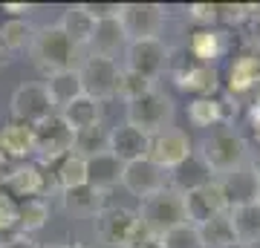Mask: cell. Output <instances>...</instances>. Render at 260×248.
<instances>
[{
  "instance_id": "1",
  "label": "cell",
  "mask_w": 260,
  "mask_h": 248,
  "mask_svg": "<svg viewBox=\"0 0 260 248\" xmlns=\"http://www.w3.org/2000/svg\"><path fill=\"white\" fill-rule=\"evenodd\" d=\"M29 55H32V64L38 66V73H44L49 78V75L75 69L78 46L70 44V38L58 29V23H52V26L35 29V38H32V46H29Z\"/></svg>"
},
{
  "instance_id": "2",
  "label": "cell",
  "mask_w": 260,
  "mask_h": 248,
  "mask_svg": "<svg viewBox=\"0 0 260 248\" xmlns=\"http://www.w3.org/2000/svg\"><path fill=\"white\" fill-rule=\"evenodd\" d=\"M197 156L211 167V173L217 176V179L225 176V173H232V170H237V167H243L251 159L249 156V141H246L240 133H234V130H217L211 136H205L203 141H200Z\"/></svg>"
},
{
  "instance_id": "3",
  "label": "cell",
  "mask_w": 260,
  "mask_h": 248,
  "mask_svg": "<svg viewBox=\"0 0 260 248\" xmlns=\"http://www.w3.org/2000/svg\"><path fill=\"white\" fill-rule=\"evenodd\" d=\"M93 231L95 239L107 248H130L139 239L150 237L148 231L142 228L136 211L130 208H116V205H104L102 211L93 217Z\"/></svg>"
},
{
  "instance_id": "4",
  "label": "cell",
  "mask_w": 260,
  "mask_h": 248,
  "mask_svg": "<svg viewBox=\"0 0 260 248\" xmlns=\"http://www.w3.org/2000/svg\"><path fill=\"white\" fill-rule=\"evenodd\" d=\"M165 73L174 78V84H177L179 90L191 92L197 98H214V92L220 87L217 66H205L200 61H194L188 49H171Z\"/></svg>"
},
{
  "instance_id": "5",
  "label": "cell",
  "mask_w": 260,
  "mask_h": 248,
  "mask_svg": "<svg viewBox=\"0 0 260 248\" xmlns=\"http://www.w3.org/2000/svg\"><path fill=\"white\" fill-rule=\"evenodd\" d=\"M136 217H139L142 228L148 231L150 237H162V234H168L171 228L188 222L185 199H182V193L165 188V191H159V193H153V196H148V199H142Z\"/></svg>"
},
{
  "instance_id": "6",
  "label": "cell",
  "mask_w": 260,
  "mask_h": 248,
  "mask_svg": "<svg viewBox=\"0 0 260 248\" xmlns=\"http://www.w3.org/2000/svg\"><path fill=\"white\" fill-rule=\"evenodd\" d=\"M174 113H177V107H174V98L168 92L150 90L139 101L127 104V124L142 130L145 136H156L162 130H171Z\"/></svg>"
},
{
  "instance_id": "7",
  "label": "cell",
  "mask_w": 260,
  "mask_h": 248,
  "mask_svg": "<svg viewBox=\"0 0 260 248\" xmlns=\"http://www.w3.org/2000/svg\"><path fill=\"white\" fill-rule=\"evenodd\" d=\"M75 69H78L81 90L87 98H93L99 104L116 98V84H119V73H121L119 61L102 55H87L81 61V66H75Z\"/></svg>"
},
{
  "instance_id": "8",
  "label": "cell",
  "mask_w": 260,
  "mask_h": 248,
  "mask_svg": "<svg viewBox=\"0 0 260 248\" xmlns=\"http://www.w3.org/2000/svg\"><path fill=\"white\" fill-rule=\"evenodd\" d=\"M119 23L124 38L130 41H150L159 38L165 26V9L159 3H121Z\"/></svg>"
},
{
  "instance_id": "9",
  "label": "cell",
  "mask_w": 260,
  "mask_h": 248,
  "mask_svg": "<svg viewBox=\"0 0 260 248\" xmlns=\"http://www.w3.org/2000/svg\"><path fill=\"white\" fill-rule=\"evenodd\" d=\"M171 46H165L162 38H150V41H130L124 46V69L142 75L148 81H156L165 73Z\"/></svg>"
},
{
  "instance_id": "10",
  "label": "cell",
  "mask_w": 260,
  "mask_h": 248,
  "mask_svg": "<svg viewBox=\"0 0 260 248\" xmlns=\"http://www.w3.org/2000/svg\"><path fill=\"white\" fill-rule=\"evenodd\" d=\"M32 138H35V156L41 162H61L67 153H73L75 147V133L64 124L61 116H49L47 121H41L32 127Z\"/></svg>"
},
{
  "instance_id": "11",
  "label": "cell",
  "mask_w": 260,
  "mask_h": 248,
  "mask_svg": "<svg viewBox=\"0 0 260 248\" xmlns=\"http://www.w3.org/2000/svg\"><path fill=\"white\" fill-rule=\"evenodd\" d=\"M12 121H20V124H29L35 127L41 121H47L49 116H55V107L49 101V92L44 84L29 81L20 84L18 90L12 92Z\"/></svg>"
},
{
  "instance_id": "12",
  "label": "cell",
  "mask_w": 260,
  "mask_h": 248,
  "mask_svg": "<svg viewBox=\"0 0 260 248\" xmlns=\"http://www.w3.org/2000/svg\"><path fill=\"white\" fill-rule=\"evenodd\" d=\"M182 199H185L188 225H197V228H200L203 222L214 220V217H220V214H225L229 208H232V205H229V196H225V191H223V185H220V179H211L208 185L185 193Z\"/></svg>"
},
{
  "instance_id": "13",
  "label": "cell",
  "mask_w": 260,
  "mask_h": 248,
  "mask_svg": "<svg viewBox=\"0 0 260 248\" xmlns=\"http://www.w3.org/2000/svg\"><path fill=\"white\" fill-rule=\"evenodd\" d=\"M121 185L133 196H139V202H142V199H148V196H153V193L168 188V170L153 165L148 156L136 159V162H127V165L121 167Z\"/></svg>"
},
{
  "instance_id": "14",
  "label": "cell",
  "mask_w": 260,
  "mask_h": 248,
  "mask_svg": "<svg viewBox=\"0 0 260 248\" xmlns=\"http://www.w3.org/2000/svg\"><path fill=\"white\" fill-rule=\"evenodd\" d=\"M191 138H188L185 130H162L156 136H150V150H148V159L153 165H159L162 170H174L177 165H182L188 156H191Z\"/></svg>"
},
{
  "instance_id": "15",
  "label": "cell",
  "mask_w": 260,
  "mask_h": 248,
  "mask_svg": "<svg viewBox=\"0 0 260 248\" xmlns=\"http://www.w3.org/2000/svg\"><path fill=\"white\" fill-rule=\"evenodd\" d=\"M107 150L119 159L121 165H127V162H136V159L148 156L150 136H145L142 130L130 127L127 121H124V124H119V127H113L107 133Z\"/></svg>"
},
{
  "instance_id": "16",
  "label": "cell",
  "mask_w": 260,
  "mask_h": 248,
  "mask_svg": "<svg viewBox=\"0 0 260 248\" xmlns=\"http://www.w3.org/2000/svg\"><path fill=\"white\" fill-rule=\"evenodd\" d=\"M220 185H223L225 196H229V205L257 202V196H260V170L251 165V159H249L243 167L220 176Z\"/></svg>"
},
{
  "instance_id": "17",
  "label": "cell",
  "mask_w": 260,
  "mask_h": 248,
  "mask_svg": "<svg viewBox=\"0 0 260 248\" xmlns=\"http://www.w3.org/2000/svg\"><path fill=\"white\" fill-rule=\"evenodd\" d=\"M211 179H217V176L211 173V167L205 165L197 153H191L182 165H177L171 173H168V188L185 196V193H191V191H197V188L208 185Z\"/></svg>"
},
{
  "instance_id": "18",
  "label": "cell",
  "mask_w": 260,
  "mask_h": 248,
  "mask_svg": "<svg viewBox=\"0 0 260 248\" xmlns=\"http://www.w3.org/2000/svg\"><path fill=\"white\" fill-rule=\"evenodd\" d=\"M225 49H229V38H225L223 29H197L191 32V41H188V52L194 61L205 66H214L220 58L225 55Z\"/></svg>"
},
{
  "instance_id": "19",
  "label": "cell",
  "mask_w": 260,
  "mask_h": 248,
  "mask_svg": "<svg viewBox=\"0 0 260 248\" xmlns=\"http://www.w3.org/2000/svg\"><path fill=\"white\" fill-rule=\"evenodd\" d=\"M32 153H35V138H32V127L29 124H20V121L0 124V159L23 162Z\"/></svg>"
},
{
  "instance_id": "20",
  "label": "cell",
  "mask_w": 260,
  "mask_h": 248,
  "mask_svg": "<svg viewBox=\"0 0 260 248\" xmlns=\"http://www.w3.org/2000/svg\"><path fill=\"white\" fill-rule=\"evenodd\" d=\"M229 220L234 228V239L240 248L260 245V202H246V205H232Z\"/></svg>"
},
{
  "instance_id": "21",
  "label": "cell",
  "mask_w": 260,
  "mask_h": 248,
  "mask_svg": "<svg viewBox=\"0 0 260 248\" xmlns=\"http://www.w3.org/2000/svg\"><path fill=\"white\" fill-rule=\"evenodd\" d=\"M44 170L32 162H20L18 167H12L6 179H3V191L9 196H23V199H35L38 193L44 191Z\"/></svg>"
},
{
  "instance_id": "22",
  "label": "cell",
  "mask_w": 260,
  "mask_h": 248,
  "mask_svg": "<svg viewBox=\"0 0 260 248\" xmlns=\"http://www.w3.org/2000/svg\"><path fill=\"white\" fill-rule=\"evenodd\" d=\"M121 162L113 156L110 150H104V153H95V156L87 159V185L95 188V191L107 193L110 188L121 185Z\"/></svg>"
},
{
  "instance_id": "23",
  "label": "cell",
  "mask_w": 260,
  "mask_h": 248,
  "mask_svg": "<svg viewBox=\"0 0 260 248\" xmlns=\"http://www.w3.org/2000/svg\"><path fill=\"white\" fill-rule=\"evenodd\" d=\"M90 46H93L90 55H102V58H113V61H116V55L127 46V38H124V32H121L119 18L99 20L93 38H90Z\"/></svg>"
},
{
  "instance_id": "24",
  "label": "cell",
  "mask_w": 260,
  "mask_h": 248,
  "mask_svg": "<svg viewBox=\"0 0 260 248\" xmlns=\"http://www.w3.org/2000/svg\"><path fill=\"white\" fill-rule=\"evenodd\" d=\"M61 202H64L67 214H73L78 220H87V217H95L104 208V193L90 188V185H81V188H73V191H61Z\"/></svg>"
},
{
  "instance_id": "25",
  "label": "cell",
  "mask_w": 260,
  "mask_h": 248,
  "mask_svg": "<svg viewBox=\"0 0 260 248\" xmlns=\"http://www.w3.org/2000/svg\"><path fill=\"white\" fill-rule=\"evenodd\" d=\"M47 92H49V101L55 107V113H61L64 107L81 98L84 90H81V78H78V69H67V73H58V75H49L47 78Z\"/></svg>"
},
{
  "instance_id": "26",
  "label": "cell",
  "mask_w": 260,
  "mask_h": 248,
  "mask_svg": "<svg viewBox=\"0 0 260 248\" xmlns=\"http://www.w3.org/2000/svg\"><path fill=\"white\" fill-rule=\"evenodd\" d=\"M58 29L70 38V44L81 49V46H87V44H90V38H93L95 20L84 12V3H78V6H67V9H64Z\"/></svg>"
},
{
  "instance_id": "27",
  "label": "cell",
  "mask_w": 260,
  "mask_h": 248,
  "mask_svg": "<svg viewBox=\"0 0 260 248\" xmlns=\"http://www.w3.org/2000/svg\"><path fill=\"white\" fill-rule=\"evenodd\" d=\"M58 116L64 119V124L73 133H81V130H90V127H99L102 124V104L93 101V98H87V95H81L70 107H64Z\"/></svg>"
},
{
  "instance_id": "28",
  "label": "cell",
  "mask_w": 260,
  "mask_h": 248,
  "mask_svg": "<svg viewBox=\"0 0 260 248\" xmlns=\"http://www.w3.org/2000/svg\"><path fill=\"white\" fill-rule=\"evenodd\" d=\"M257 75H260V55L246 52V55L234 58L232 69H229V95L237 98V95H243V92H249Z\"/></svg>"
},
{
  "instance_id": "29",
  "label": "cell",
  "mask_w": 260,
  "mask_h": 248,
  "mask_svg": "<svg viewBox=\"0 0 260 248\" xmlns=\"http://www.w3.org/2000/svg\"><path fill=\"white\" fill-rule=\"evenodd\" d=\"M200 237H203L205 248H237L229 211L220 214V217H214V220H208V222H203L200 225Z\"/></svg>"
},
{
  "instance_id": "30",
  "label": "cell",
  "mask_w": 260,
  "mask_h": 248,
  "mask_svg": "<svg viewBox=\"0 0 260 248\" xmlns=\"http://www.w3.org/2000/svg\"><path fill=\"white\" fill-rule=\"evenodd\" d=\"M32 38H35V26L29 23V18H9L0 26V41H3V46L12 55L20 52V49H29Z\"/></svg>"
},
{
  "instance_id": "31",
  "label": "cell",
  "mask_w": 260,
  "mask_h": 248,
  "mask_svg": "<svg viewBox=\"0 0 260 248\" xmlns=\"http://www.w3.org/2000/svg\"><path fill=\"white\" fill-rule=\"evenodd\" d=\"M55 182H58L61 191H73V188L87 185V159L78 156V153H67V156L58 162Z\"/></svg>"
},
{
  "instance_id": "32",
  "label": "cell",
  "mask_w": 260,
  "mask_h": 248,
  "mask_svg": "<svg viewBox=\"0 0 260 248\" xmlns=\"http://www.w3.org/2000/svg\"><path fill=\"white\" fill-rule=\"evenodd\" d=\"M47 222H49V205L44 202L41 196L18 202V228L23 231V234H35V231H41Z\"/></svg>"
},
{
  "instance_id": "33",
  "label": "cell",
  "mask_w": 260,
  "mask_h": 248,
  "mask_svg": "<svg viewBox=\"0 0 260 248\" xmlns=\"http://www.w3.org/2000/svg\"><path fill=\"white\" fill-rule=\"evenodd\" d=\"M150 90H156V84L142 78V75L130 73V69H121L119 73V84H116V98H121L124 104L139 101L142 95H148Z\"/></svg>"
},
{
  "instance_id": "34",
  "label": "cell",
  "mask_w": 260,
  "mask_h": 248,
  "mask_svg": "<svg viewBox=\"0 0 260 248\" xmlns=\"http://www.w3.org/2000/svg\"><path fill=\"white\" fill-rule=\"evenodd\" d=\"M188 121L194 127H214L223 121V110L217 98H194L188 104Z\"/></svg>"
},
{
  "instance_id": "35",
  "label": "cell",
  "mask_w": 260,
  "mask_h": 248,
  "mask_svg": "<svg viewBox=\"0 0 260 248\" xmlns=\"http://www.w3.org/2000/svg\"><path fill=\"white\" fill-rule=\"evenodd\" d=\"M107 133H110V130H104L102 124H99V127H90V130L75 133L73 153H78V156H84V159L95 156V153H104V150H107Z\"/></svg>"
},
{
  "instance_id": "36",
  "label": "cell",
  "mask_w": 260,
  "mask_h": 248,
  "mask_svg": "<svg viewBox=\"0 0 260 248\" xmlns=\"http://www.w3.org/2000/svg\"><path fill=\"white\" fill-rule=\"evenodd\" d=\"M162 248H205L203 245V237H200V228L197 225H177V228H171L168 234L159 237Z\"/></svg>"
},
{
  "instance_id": "37",
  "label": "cell",
  "mask_w": 260,
  "mask_h": 248,
  "mask_svg": "<svg viewBox=\"0 0 260 248\" xmlns=\"http://www.w3.org/2000/svg\"><path fill=\"white\" fill-rule=\"evenodd\" d=\"M18 228V199L0 188V231Z\"/></svg>"
},
{
  "instance_id": "38",
  "label": "cell",
  "mask_w": 260,
  "mask_h": 248,
  "mask_svg": "<svg viewBox=\"0 0 260 248\" xmlns=\"http://www.w3.org/2000/svg\"><path fill=\"white\" fill-rule=\"evenodd\" d=\"M217 20H223L225 26H240L249 20V6L246 3H223V6H217Z\"/></svg>"
},
{
  "instance_id": "39",
  "label": "cell",
  "mask_w": 260,
  "mask_h": 248,
  "mask_svg": "<svg viewBox=\"0 0 260 248\" xmlns=\"http://www.w3.org/2000/svg\"><path fill=\"white\" fill-rule=\"evenodd\" d=\"M188 18L200 23V29H211L217 23V3H191L188 6Z\"/></svg>"
},
{
  "instance_id": "40",
  "label": "cell",
  "mask_w": 260,
  "mask_h": 248,
  "mask_svg": "<svg viewBox=\"0 0 260 248\" xmlns=\"http://www.w3.org/2000/svg\"><path fill=\"white\" fill-rule=\"evenodd\" d=\"M84 12L99 23V20H113L119 18L121 12V3H84Z\"/></svg>"
},
{
  "instance_id": "41",
  "label": "cell",
  "mask_w": 260,
  "mask_h": 248,
  "mask_svg": "<svg viewBox=\"0 0 260 248\" xmlns=\"http://www.w3.org/2000/svg\"><path fill=\"white\" fill-rule=\"evenodd\" d=\"M220 110H223V121H232L237 113H240V104H237V98L234 95H225L223 101H220Z\"/></svg>"
},
{
  "instance_id": "42",
  "label": "cell",
  "mask_w": 260,
  "mask_h": 248,
  "mask_svg": "<svg viewBox=\"0 0 260 248\" xmlns=\"http://www.w3.org/2000/svg\"><path fill=\"white\" fill-rule=\"evenodd\" d=\"M32 9H35V6H23V3H6V6H3V12H9L12 18H29V15H32Z\"/></svg>"
},
{
  "instance_id": "43",
  "label": "cell",
  "mask_w": 260,
  "mask_h": 248,
  "mask_svg": "<svg viewBox=\"0 0 260 248\" xmlns=\"http://www.w3.org/2000/svg\"><path fill=\"white\" fill-rule=\"evenodd\" d=\"M0 248H38V245L26 237H15V239H9V242H3Z\"/></svg>"
},
{
  "instance_id": "44",
  "label": "cell",
  "mask_w": 260,
  "mask_h": 248,
  "mask_svg": "<svg viewBox=\"0 0 260 248\" xmlns=\"http://www.w3.org/2000/svg\"><path fill=\"white\" fill-rule=\"evenodd\" d=\"M130 248H162V242H159V237H145V239H139L136 245H130Z\"/></svg>"
},
{
  "instance_id": "45",
  "label": "cell",
  "mask_w": 260,
  "mask_h": 248,
  "mask_svg": "<svg viewBox=\"0 0 260 248\" xmlns=\"http://www.w3.org/2000/svg\"><path fill=\"white\" fill-rule=\"evenodd\" d=\"M249 121H251V127H257L260 124V104H251L249 107Z\"/></svg>"
},
{
  "instance_id": "46",
  "label": "cell",
  "mask_w": 260,
  "mask_h": 248,
  "mask_svg": "<svg viewBox=\"0 0 260 248\" xmlns=\"http://www.w3.org/2000/svg\"><path fill=\"white\" fill-rule=\"evenodd\" d=\"M9 61H12V52L6 49V46H3V41H0V69L9 64Z\"/></svg>"
},
{
  "instance_id": "47",
  "label": "cell",
  "mask_w": 260,
  "mask_h": 248,
  "mask_svg": "<svg viewBox=\"0 0 260 248\" xmlns=\"http://www.w3.org/2000/svg\"><path fill=\"white\" fill-rule=\"evenodd\" d=\"M251 95H254V101H251V104H260V75H257V78H254V84H251Z\"/></svg>"
},
{
  "instance_id": "48",
  "label": "cell",
  "mask_w": 260,
  "mask_h": 248,
  "mask_svg": "<svg viewBox=\"0 0 260 248\" xmlns=\"http://www.w3.org/2000/svg\"><path fill=\"white\" fill-rule=\"evenodd\" d=\"M251 130H254V141H257V147H260V124L257 127H251Z\"/></svg>"
},
{
  "instance_id": "49",
  "label": "cell",
  "mask_w": 260,
  "mask_h": 248,
  "mask_svg": "<svg viewBox=\"0 0 260 248\" xmlns=\"http://www.w3.org/2000/svg\"><path fill=\"white\" fill-rule=\"evenodd\" d=\"M251 165H254V167H257V170H260V153H257V156H254V159H251Z\"/></svg>"
},
{
  "instance_id": "50",
  "label": "cell",
  "mask_w": 260,
  "mask_h": 248,
  "mask_svg": "<svg viewBox=\"0 0 260 248\" xmlns=\"http://www.w3.org/2000/svg\"><path fill=\"white\" fill-rule=\"evenodd\" d=\"M38 248H70V245H38Z\"/></svg>"
},
{
  "instance_id": "51",
  "label": "cell",
  "mask_w": 260,
  "mask_h": 248,
  "mask_svg": "<svg viewBox=\"0 0 260 248\" xmlns=\"http://www.w3.org/2000/svg\"><path fill=\"white\" fill-rule=\"evenodd\" d=\"M257 202H260V196H257Z\"/></svg>"
}]
</instances>
